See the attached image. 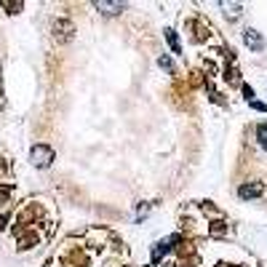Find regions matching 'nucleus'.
Here are the masks:
<instances>
[{
	"label": "nucleus",
	"mask_w": 267,
	"mask_h": 267,
	"mask_svg": "<svg viewBox=\"0 0 267 267\" xmlns=\"http://www.w3.org/2000/svg\"><path fill=\"white\" fill-rule=\"evenodd\" d=\"M158 64L166 70V72H171V70H174V64H171V59H168V56H160V59H158Z\"/></svg>",
	"instance_id": "1a4fd4ad"
},
{
	"label": "nucleus",
	"mask_w": 267,
	"mask_h": 267,
	"mask_svg": "<svg viewBox=\"0 0 267 267\" xmlns=\"http://www.w3.org/2000/svg\"><path fill=\"white\" fill-rule=\"evenodd\" d=\"M219 8L224 11V16L235 22V19H240V14H243V6L240 3H219Z\"/></svg>",
	"instance_id": "39448f33"
},
{
	"label": "nucleus",
	"mask_w": 267,
	"mask_h": 267,
	"mask_svg": "<svg viewBox=\"0 0 267 267\" xmlns=\"http://www.w3.org/2000/svg\"><path fill=\"white\" fill-rule=\"evenodd\" d=\"M163 254H168V240L155 243V248H152V262H160V256H163Z\"/></svg>",
	"instance_id": "0eeeda50"
},
{
	"label": "nucleus",
	"mask_w": 267,
	"mask_h": 267,
	"mask_svg": "<svg viewBox=\"0 0 267 267\" xmlns=\"http://www.w3.org/2000/svg\"><path fill=\"white\" fill-rule=\"evenodd\" d=\"M243 94H246L248 102H254V88H251V86H243Z\"/></svg>",
	"instance_id": "9d476101"
},
{
	"label": "nucleus",
	"mask_w": 267,
	"mask_h": 267,
	"mask_svg": "<svg viewBox=\"0 0 267 267\" xmlns=\"http://www.w3.org/2000/svg\"><path fill=\"white\" fill-rule=\"evenodd\" d=\"M243 43H246L251 51H262V48H264V38L259 35L256 30H251V27L243 30Z\"/></svg>",
	"instance_id": "7ed1b4c3"
},
{
	"label": "nucleus",
	"mask_w": 267,
	"mask_h": 267,
	"mask_svg": "<svg viewBox=\"0 0 267 267\" xmlns=\"http://www.w3.org/2000/svg\"><path fill=\"white\" fill-rule=\"evenodd\" d=\"M256 139H259V144L267 150V123H259L256 126Z\"/></svg>",
	"instance_id": "6e6552de"
},
{
	"label": "nucleus",
	"mask_w": 267,
	"mask_h": 267,
	"mask_svg": "<svg viewBox=\"0 0 267 267\" xmlns=\"http://www.w3.org/2000/svg\"><path fill=\"white\" fill-rule=\"evenodd\" d=\"M163 32H166V40H168V46H171V51H174V54H182V46H179V38H176L174 30H163Z\"/></svg>",
	"instance_id": "423d86ee"
},
{
	"label": "nucleus",
	"mask_w": 267,
	"mask_h": 267,
	"mask_svg": "<svg viewBox=\"0 0 267 267\" xmlns=\"http://www.w3.org/2000/svg\"><path fill=\"white\" fill-rule=\"evenodd\" d=\"M30 160H32L35 168H48L54 163V150L48 144H35L32 150H30Z\"/></svg>",
	"instance_id": "f257e3e1"
},
{
	"label": "nucleus",
	"mask_w": 267,
	"mask_h": 267,
	"mask_svg": "<svg viewBox=\"0 0 267 267\" xmlns=\"http://www.w3.org/2000/svg\"><path fill=\"white\" fill-rule=\"evenodd\" d=\"M251 107L259 110V112H267V104H262V102H251Z\"/></svg>",
	"instance_id": "9b49d317"
},
{
	"label": "nucleus",
	"mask_w": 267,
	"mask_h": 267,
	"mask_svg": "<svg viewBox=\"0 0 267 267\" xmlns=\"http://www.w3.org/2000/svg\"><path fill=\"white\" fill-rule=\"evenodd\" d=\"M94 8L102 11L104 16H118V14L126 8V3H107V0H96V3H94Z\"/></svg>",
	"instance_id": "20e7f679"
},
{
	"label": "nucleus",
	"mask_w": 267,
	"mask_h": 267,
	"mask_svg": "<svg viewBox=\"0 0 267 267\" xmlns=\"http://www.w3.org/2000/svg\"><path fill=\"white\" fill-rule=\"evenodd\" d=\"M238 195L243 200H251V198H259V195H264V184L262 182H246L238 187Z\"/></svg>",
	"instance_id": "f03ea898"
}]
</instances>
